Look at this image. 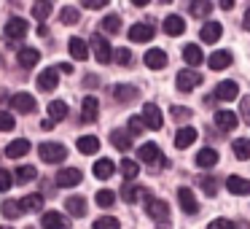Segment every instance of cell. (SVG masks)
Masks as SVG:
<instances>
[{
    "instance_id": "obj_1",
    "label": "cell",
    "mask_w": 250,
    "mask_h": 229,
    "mask_svg": "<svg viewBox=\"0 0 250 229\" xmlns=\"http://www.w3.org/2000/svg\"><path fill=\"white\" fill-rule=\"evenodd\" d=\"M38 157L43 159L46 164H60L62 159L67 157V148L62 146V143L49 140V143H41V146H38Z\"/></svg>"
},
{
    "instance_id": "obj_2",
    "label": "cell",
    "mask_w": 250,
    "mask_h": 229,
    "mask_svg": "<svg viewBox=\"0 0 250 229\" xmlns=\"http://www.w3.org/2000/svg\"><path fill=\"white\" fill-rule=\"evenodd\" d=\"M89 44H92V51H94V57H97V62H100V65H108V62H110V57H113V49H110V44H108V41H105L103 35H97V33H94Z\"/></svg>"
},
{
    "instance_id": "obj_3",
    "label": "cell",
    "mask_w": 250,
    "mask_h": 229,
    "mask_svg": "<svg viewBox=\"0 0 250 229\" xmlns=\"http://www.w3.org/2000/svg\"><path fill=\"white\" fill-rule=\"evenodd\" d=\"M202 84V73L194 70V68H183V70L178 73V89L180 92H191V89H196Z\"/></svg>"
},
{
    "instance_id": "obj_4",
    "label": "cell",
    "mask_w": 250,
    "mask_h": 229,
    "mask_svg": "<svg viewBox=\"0 0 250 229\" xmlns=\"http://www.w3.org/2000/svg\"><path fill=\"white\" fill-rule=\"evenodd\" d=\"M153 24H148V22H137V24H132L129 27V41L132 44H146V41H151L153 38Z\"/></svg>"
},
{
    "instance_id": "obj_5",
    "label": "cell",
    "mask_w": 250,
    "mask_h": 229,
    "mask_svg": "<svg viewBox=\"0 0 250 229\" xmlns=\"http://www.w3.org/2000/svg\"><path fill=\"white\" fill-rule=\"evenodd\" d=\"M83 181L81 170L78 167H65L57 173V186H62V189H70V186H78Z\"/></svg>"
},
{
    "instance_id": "obj_6",
    "label": "cell",
    "mask_w": 250,
    "mask_h": 229,
    "mask_svg": "<svg viewBox=\"0 0 250 229\" xmlns=\"http://www.w3.org/2000/svg\"><path fill=\"white\" fill-rule=\"evenodd\" d=\"M3 35H6L8 41H19V38H24V35H27V22H24V19H19V17L8 19L6 27H3Z\"/></svg>"
},
{
    "instance_id": "obj_7",
    "label": "cell",
    "mask_w": 250,
    "mask_h": 229,
    "mask_svg": "<svg viewBox=\"0 0 250 229\" xmlns=\"http://www.w3.org/2000/svg\"><path fill=\"white\" fill-rule=\"evenodd\" d=\"M146 210L153 221H169V205L164 200H153L151 197V200L146 202Z\"/></svg>"
},
{
    "instance_id": "obj_8",
    "label": "cell",
    "mask_w": 250,
    "mask_h": 229,
    "mask_svg": "<svg viewBox=\"0 0 250 229\" xmlns=\"http://www.w3.org/2000/svg\"><path fill=\"white\" fill-rule=\"evenodd\" d=\"M178 202H180V207H183V213H188V216H196V213H199V202H196V194L191 189H183V186H180Z\"/></svg>"
},
{
    "instance_id": "obj_9",
    "label": "cell",
    "mask_w": 250,
    "mask_h": 229,
    "mask_svg": "<svg viewBox=\"0 0 250 229\" xmlns=\"http://www.w3.org/2000/svg\"><path fill=\"white\" fill-rule=\"evenodd\" d=\"M143 121H146L148 130H162V111H159V105L153 103H146L143 105Z\"/></svg>"
},
{
    "instance_id": "obj_10",
    "label": "cell",
    "mask_w": 250,
    "mask_h": 229,
    "mask_svg": "<svg viewBox=\"0 0 250 229\" xmlns=\"http://www.w3.org/2000/svg\"><path fill=\"white\" fill-rule=\"evenodd\" d=\"M11 108L17 111V114H33L35 111V97L27 92H17L11 97Z\"/></svg>"
},
{
    "instance_id": "obj_11",
    "label": "cell",
    "mask_w": 250,
    "mask_h": 229,
    "mask_svg": "<svg viewBox=\"0 0 250 229\" xmlns=\"http://www.w3.org/2000/svg\"><path fill=\"white\" fill-rule=\"evenodd\" d=\"M57 84H60V70H57V68H46V70L38 76V89L41 92H54Z\"/></svg>"
},
{
    "instance_id": "obj_12",
    "label": "cell",
    "mask_w": 250,
    "mask_h": 229,
    "mask_svg": "<svg viewBox=\"0 0 250 229\" xmlns=\"http://www.w3.org/2000/svg\"><path fill=\"white\" fill-rule=\"evenodd\" d=\"M143 62H146L151 70H164V68H167V54H164L162 49H148L146 57H143Z\"/></svg>"
},
{
    "instance_id": "obj_13",
    "label": "cell",
    "mask_w": 250,
    "mask_h": 229,
    "mask_svg": "<svg viewBox=\"0 0 250 229\" xmlns=\"http://www.w3.org/2000/svg\"><path fill=\"white\" fill-rule=\"evenodd\" d=\"M121 197H124V202H129V205H135L137 200H151V191L148 189H143V186H124V189H121Z\"/></svg>"
},
{
    "instance_id": "obj_14",
    "label": "cell",
    "mask_w": 250,
    "mask_h": 229,
    "mask_svg": "<svg viewBox=\"0 0 250 229\" xmlns=\"http://www.w3.org/2000/svg\"><path fill=\"white\" fill-rule=\"evenodd\" d=\"M221 33H223L221 22H205L199 30V38L205 41V44H215V41L221 38Z\"/></svg>"
},
{
    "instance_id": "obj_15",
    "label": "cell",
    "mask_w": 250,
    "mask_h": 229,
    "mask_svg": "<svg viewBox=\"0 0 250 229\" xmlns=\"http://www.w3.org/2000/svg\"><path fill=\"white\" fill-rule=\"evenodd\" d=\"M27 151H30V140H27V137L11 140V143L6 146V157H8V159H19V157H24Z\"/></svg>"
},
{
    "instance_id": "obj_16",
    "label": "cell",
    "mask_w": 250,
    "mask_h": 229,
    "mask_svg": "<svg viewBox=\"0 0 250 229\" xmlns=\"http://www.w3.org/2000/svg\"><path fill=\"white\" fill-rule=\"evenodd\" d=\"M41 224H43V229H67V221H65V216H62V213H57V210H49V213H43V218H41Z\"/></svg>"
},
{
    "instance_id": "obj_17",
    "label": "cell",
    "mask_w": 250,
    "mask_h": 229,
    "mask_svg": "<svg viewBox=\"0 0 250 229\" xmlns=\"http://www.w3.org/2000/svg\"><path fill=\"white\" fill-rule=\"evenodd\" d=\"M137 157H140L143 162H148V164H156L159 159H162V154H159V146H156V143H143L140 151H137ZM162 162H164V159H162Z\"/></svg>"
},
{
    "instance_id": "obj_18",
    "label": "cell",
    "mask_w": 250,
    "mask_h": 229,
    "mask_svg": "<svg viewBox=\"0 0 250 229\" xmlns=\"http://www.w3.org/2000/svg\"><path fill=\"white\" fill-rule=\"evenodd\" d=\"M226 189L231 194H250V181L248 178H239V175H229L226 178Z\"/></svg>"
},
{
    "instance_id": "obj_19",
    "label": "cell",
    "mask_w": 250,
    "mask_h": 229,
    "mask_svg": "<svg viewBox=\"0 0 250 229\" xmlns=\"http://www.w3.org/2000/svg\"><path fill=\"white\" fill-rule=\"evenodd\" d=\"M19 207L22 213H35V210H43V194H27L19 200Z\"/></svg>"
},
{
    "instance_id": "obj_20",
    "label": "cell",
    "mask_w": 250,
    "mask_h": 229,
    "mask_svg": "<svg viewBox=\"0 0 250 229\" xmlns=\"http://www.w3.org/2000/svg\"><path fill=\"white\" fill-rule=\"evenodd\" d=\"M231 51H212L210 54V60H207V65L212 68V70H223V68H229L231 65Z\"/></svg>"
},
{
    "instance_id": "obj_21",
    "label": "cell",
    "mask_w": 250,
    "mask_h": 229,
    "mask_svg": "<svg viewBox=\"0 0 250 229\" xmlns=\"http://www.w3.org/2000/svg\"><path fill=\"white\" fill-rule=\"evenodd\" d=\"M97 114H100L97 97H83V103H81V119L83 121H94V119H97Z\"/></svg>"
},
{
    "instance_id": "obj_22",
    "label": "cell",
    "mask_w": 250,
    "mask_h": 229,
    "mask_svg": "<svg viewBox=\"0 0 250 229\" xmlns=\"http://www.w3.org/2000/svg\"><path fill=\"white\" fill-rule=\"evenodd\" d=\"M237 94H239V87L234 81H221L215 87V97L218 100H226V103H229V100H234Z\"/></svg>"
},
{
    "instance_id": "obj_23",
    "label": "cell",
    "mask_w": 250,
    "mask_h": 229,
    "mask_svg": "<svg viewBox=\"0 0 250 229\" xmlns=\"http://www.w3.org/2000/svg\"><path fill=\"white\" fill-rule=\"evenodd\" d=\"M196 135H199V132H196L194 127H180L178 135H175V146H178V148H188L191 143L196 140Z\"/></svg>"
},
{
    "instance_id": "obj_24",
    "label": "cell",
    "mask_w": 250,
    "mask_h": 229,
    "mask_svg": "<svg viewBox=\"0 0 250 229\" xmlns=\"http://www.w3.org/2000/svg\"><path fill=\"white\" fill-rule=\"evenodd\" d=\"M67 49H70V57L73 60H86L89 57V46L83 38H70L67 41Z\"/></svg>"
},
{
    "instance_id": "obj_25",
    "label": "cell",
    "mask_w": 250,
    "mask_h": 229,
    "mask_svg": "<svg viewBox=\"0 0 250 229\" xmlns=\"http://www.w3.org/2000/svg\"><path fill=\"white\" fill-rule=\"evenodd\" d=\"M113 97L119 100V103H129V100L137 97V87H132V84H116V87H113Z\"/></svg>"
},
{
    "instance_id": "obj_26",
    "label": "cell",
    "mask_w": 250,
    "mask_h": 229,
    "mask_svg": "<svg viewBox=\"0 0 250 229\" xmlns=\"http://www.w3.org/2000/svg\"><path fill=\"white\" fill-rule=\"evenodd\" d=\"M92 173L97 175L100 181H108L110 175L116 173V164L110 162V159H97V162H94V167H92Z\"/></svg>"
},
{
    "instance_id": "obj_27",
    "label": "cell",
    "mask_w": 250,
    "mask_h": 229,
    "mask_svg": "<svg viewBox=\"0 0 250 229\" xmlns=\"http://www.w3.org/2000/svg\"><path fill=\"white\" fill-rule=\"evenodd\" d=\"M65 207H67V213H70V216H86V200H83V197H78V194L67 197Z\"/></svg>"
},
{
    "instance_id": "obj_28",
    "label": "cell",
    "mask_w": 250,
    "mask_h": 229,
    "mask_svg": "<svg viewBox=\"0 0 250 229\" xmlns=\"http://www.w3.org/2000/svg\"><path fill=\"white\" fill-rule=\"evenodd\" d=\"M110 143H113L119 151H129V148H132V135H129V132H124V130H113V132H110Z\"/></svg>"
},
{
    "instance_id": "obj_29",
    "label": "cell",
    "mask_w": 250,
    "mask_h": 229,
    "mask_svg": "<svg viewBox=\"0 0 250 229\" xmlns=\"http://www.w3.org/2000/svg\"><path fill=\"white\" fill-rule=\"evenodd\" d=\"M183 30H186V22L178 17V14H172V17L164 19V33H167V35H172V38H175V35H183Z\"/></svg>"
},
{
    "instance_id": "obj_30",
    "label": "cell",
    "mask_w": 250,
    "mask_h": 229,
    "mask_svg": "<svg viewBox=\"0 0 250 229\" xmlns=\"http://www.w3.org/2000/svg\"><path fill=\"white\" fill-rule=\"evenodd\" d=\"M183 60L186 65H202V60H205V54H202V49L196 44H188L183 49Z\"/></svg>"
},
{
    "instance_id": "obj_31",
    "label": "cell",
    "mask_w": 250,
    "mask_h": 229,
    "mask_svg": "<svg viewBox=\"0 0 250 229\" xmlns=\"http://www.w3.org/2000/svg\"><path fill=\"white\" fill-rule=\"evenodd\" d=\"M17 60H19V65H22V68H33V65H38L41 51H38V49H30V46H27V49H22V51H19V57H17Z\"/></svg>"
},
{
    "instance_id": "obj_32",
    "label": "cell",
    "mask_w": 250,
    "mask_h": 229,
    "mask_svg": "<svg viewBox=\"0 0 250 229\" xmlns=\"http://www.w3.org/2000/svg\"><path fill=\"white\" fill-rule=\"evenodd\" d=\"M67 116V103L65 100H51L49 103V119L51 121H62Z\"/></svg>"
},
{
    "instance_id": "obj_33",
    "label": "cell",
    "mask_w": 250,
    "mask_h": 229,
    "mask_svg": "<svg viewBox=\"0 0 250 229\" xmlns=\"http://www.w3.org/2000/svg\"><path fill=\"white\" fill-rule=\"evenodd\" d=\"M78 151L81 154H97L100 151V140L94 135H81L78 137Z\"/></svg>"
},
{
    "instance_id": "obj_34",
    "label": "cell",
    "mask_w": 250,
    "mask_h": 229,
    "mask_svg": "<svg viewBox=\"0 0 250 229\" xmlns=\"http://www.w3.org/2000/svg\"><path fill=\"white\" fill-rule=\"evenodd\" d=\"M215 124L221 127V130H234V127H237V116L231 114V111H218L215 114Z\"/></svg>"
},
{
    "instance_id": "obj_35",
    "label": "cell",
    "mask_w": 250,
    "mask_h": 229,
    "mask_svg": "<svg viewBox=\"0 0 250 229\" xmlns=\"http://www.w3.org/2000/svg\"><path fill=\"white\" fill-rule=\"evenodd\" d=\"M196 164H199V167H215L218 164V151H212V148H202V151L196 154Z\"/></svg>"
},
{
    "instance_id": "obj_36",
    "label": "cell",
    "mask_w": 250,
    "mask_h": 229,
    "mask_svg": "<svg viewBox=\"0 0 250 229\" xmlns=\"http://www.w3.org/2000/svg\"><path fill=\"white\" fill-rule=\"evenodd\" d=\"M231 151H234V157L237 159H250V137H239V140H234L231 143Z\"/></svg>"
},
{
    "instance_id": "obj_37",
    "label": "cell",
    "mask_w": 250,
    "mask_h": 229,
    "mask_svg": "<svg viewBox=\"0 0 250 229\" xmlns=\"http://www.w3.org/2000/svg\"><path fill=\"white\" fill-rule=\"evenodd\" d=\"M14 173H17L14 178H17L19 183H30V181H35V178H38V170H35L33 164H22V167H19V170H14Z\"/></svg>"
},
{
    "instance_id": "obj_38",
    "label": "cell",
    "mask_w": 250,
    "mask_h": 229,
    "mask_svg": "<svg viewBox=\"0 0 250 229\" xmlns=\"http://www.w3.org/2000/svg\"><path fill=\"white\" fill-rule=\"evenodd\" d=\"M103 30H105V33H110V35L119 33V30H121V19H119V14H108V17L103 19Z\"/></svg>"
},
{
    "instance_id": "obj_39",
    "label": "cell",
    "mask_w": 250,
    "mask_h": 229,
    "mask_svg": "<svg viewBox=\"0 0 250 229\" xmlns=\"http://www.w3.org/2000/svg\"><path fill=\"white\" fill-rule=\"evenodd\" d=\"M137 173H140V167H137V162H132V159H121V175H124L126 181L137 178Z\"/></svg>"
},
{
    "instance_id": "obj_40",
    "label": "cell",
    "mask_w": 250,
    "mask_h": 229,
    "mask_svg": "<svg viewBox=\"0 0 250 229\" xmlns=\"http://www.w3.org/2000/svg\"><path fill=\"white\" fill-rule=\"evenodd\" d=\"M210 11H212V6L207 3V0H196V3H191V14H194V17H199V19H205Z\"/></svg>"
},
{
    "instance_id": "obj_41",
    "label": "cell",
    "mask_w": 250,
    "mask_h": 229,
    "mask_svg": "<svg viewBox=\"0 0 250 229\" xmlns=\"http://www.w3.org/2000/svg\"><path fill=\"white\" fill-rule=\"evenodd\" d=\"M78 17H81V14H78V8H73V6H65V8L60 11L62 24H76V22H78Z\"/></svg>"
},
{
    "instance_id": "obj_42",
    "label": "cell",
    "mask_w": 250,
    "mask_h": 229,
    "mask_svg": "<svg viewBox=\"0 0 250 229\" xmlns=\"http://www.w3.org/2000/svg\"><path fill=\"white\" fill-rule=\"evenodd\" d=\"M94 200H97V205H100V207H110V205L116 202V194H113L110 189H100Z\"/></svg>"
},
{
    "instance_id": "obj_43",
    "label": "cell",
    "mask_w": 250,
    "mask_h": 229,
    "mask_svg": "<svg viewBox=\"0 0 250 229\" xmlns=\"http://www.w3.org/2000/svg\"><path fill=\"white\" fill-rule=\"evenodd\" d=\"M3 216H6V218H19V216H22V207H19V202H14V200H6V202H3Z\"/></svg>"
},
{
    "instance_id": "obj_44",
    "label": "cell",
    "mask_w": 250,
    "mask_h": 229,
    "mask_svg": "<svg viewBox=\"0 0 250 229\" xmlns=\"http://www.w3.org/2000/svg\"><path fill=\"white\" fill-rule=\"evenodd\" d=\"M94 229H119V218L113 216H100L94 221Z\"/></svg>"
},
{
    "instance_id": "obj_45",
    "label": "cell",
    "mask_w": 250,
    "mask_h": 229,
    "mask_svg": "<svg viewBox=\"0 0 250 229\" xmlns=\"http://www.w3.org/2000/svg\"><path fill=\"white\" fill-rule=\"evenodd\" d=\"M49 14H51V3H35V6H33V17L41 19V22H43Z\"/></svg>"
},
{
    "instance_id": "obj_46",
    "label": "cell",
    "mask_w": 250,
    "mask_h": 229,
    "mask_svg": "<svg viewBox=\"0 0 250 229\" xmlns=\"http://www.w3.org/2000/svg\"><path fill=\"white\" fill-rule=\"evenodd\" d=\"M14 130V114L0 111V132H11Z\"/></svg>"
},
{
    "instance_id": "obj_47",
    "label": "cell",
    "mask_w": 250,
    "mask_h": 229,
    "mask_svg": "<svg viewBox=\"0 0 250 229\" xmlns=\"http://www.w3.org/2000/svg\"><path fill=\"white\" fill-rule=\"evenodd\" d=\"M146 130H148V127H146V121H143V119H137V116H132V119H129V135H143Z\"/></svg>"
},
{
    "instance_id": "obj_48",
    "label": "cell",
    "mask_w": 250,
    "mask_h": 229,
    "mask_svg": "<svg viewBox=\"0 0 250 229\" xmlns=\"http://www.w3.org/2000/svg\"><path fill=\"white\" fill-rule=\"evenodd\" d=\"M11 183H14V175L8 173V170L0 167V191H8V189H11Z\"/></svg>"
},
{
    "instance_id": "obj_49",
    "label": "cell",
    "mask_w": 250,
    "mask_h": 229,
    "mask_svg": "<svg viewBox=\"0 0 250 229\" xmlns=\"http://www.w3.org/2000/svg\"><path fill=\"white\" fill-rule=\"evenodd\" d=\"M113 57H116V62H119V65H129L132 62V54H129V49H119V51H113Z\"/></svg>"
},
{
    "instance_id": "obj_50",
    "label": "cell",
    "mask_w": 250,
    "mask_h": 229,
    "mask_svg": "<svg viewBox=\"0 0 250 229\" xmlns=\"http://www.w3.org/2000/svg\"><path fill=\"white\" fill-rule=\"evenodd\" d=\"M207 229H234V224L229 218H215V221L207 224Z\"/></svg>"
},
{
    "instance_id": "obj_51",
    "label": "cell",
    "mask_w": 250,
    "mask_h": 229,
    "mask_svg": "<svg viewBox=\"0 0 250 229\" xmlns=\"http://www.w3.org/2000/svg\"><path fill=\"white\" fill-rule=\"evenodd\" d=\"M202 189H205L207 191V194H215V191H218V183H215V181H212V178H202Z\"/></svg>"
},
{
    "instance_id": "obj_52",
    "label": "cell",
    "mask_w": 250,
    "mask_h": 229,
    "mask_svg": "<svg viewBox=\"0 0 250 229\" xmlns=\"http://www.w3.org/2000/svg\"><path fill=\"white\" fill-rule=\"evenodd\" d=\"M172 116L178 121H186V119H191V111L188 108H172Z\"/></svg>"
},
{
    "instance_id": "obj_53",
    "label": "cell",
    "mask_w": 250,
    "mask_h": 229,
    "mask_svg": "<svg viewBox=\"0 0 250 229\" xmlns=\"http://www.w3.org/2000/svg\"><path fill=\"white\" fill-rule=\"evenodd\" d=\"M108 0H83V8H105Z\"/></svg>"
},
{
    "instance_id": "obj_54",
    "label": "cell",
    "mask_w": 250,
    "mask_h": 229,
    "mask_svg": "<svg viewBox=\"0 0 250 229\" xmlns=\"http://www.w3.org/2000/svg\"><path fill=\"white\" fill-rule=\"evenodd\" d=\"M242 116L250 121V97H245V100H242Z\"/></svg>"
},
{
    "instance_id": "obj_55",
    "label": "cell",
    "mask_w": 250,
    "mask_h": 229,
    "mask_svg": "<svg viewBox=\"0 0 250 229\" xmlns=\"http://www.w3.org/2000/svg\"><path fill=\"white\" fill-rule=\"evenodd\" d=\"M221 8H223V11H231V8H234V0H221Z\"/></svg>"
},
{
    "instance_id": "obj_56",
    "label": "cell",
    "mask_w": 250,
    "mask_h": 229,
    "mask_svg": "<svg viewBox=\"0 0 250 229\" xmlns=\"http://www.w3.org/2000/svg\"><path fill=\"white\" fill-rule=\"evenodd\" d=\"M51 127H54V121H51V119H43V121H41V130H51Z\"/></svg>"
},
{
    "instance_id": "obj_57",
    "label": "cell",
    "mask_w": 250,
    "mask_h": 229,
    "mask_svg": "<svg viewBox=\"0 0 250 229\" xmlns=\"http://www.w3.org/2000/svg\"><path fill=\"white\" fill-rule=\"evenodd\" d=\"M46 33H49V27H46V24H43V22H41V24H38V35H41V38H43V35H46Z\"/></svg>"
},
{
    "instance_id": "obj_58",
    "label": "cell",
    "mask_w": 250,
    "mask_h": 229,
    "mask_svg": "<svg viewBox=\"0 0 250 229\" xmlns=\"http://www.w3.org/2000/svg\"><path fill=\"white\" fill-rule=\"evenodd\" d=\"M242 22H245V27H248V33H250V8L245 11V19H242Z\"/></svg>"
},
{
    "instance_id": "obj_59",
    "label": "cell",
    "mask_w": 250,
    "mask_h": 229,
    "mask_svg": "<svg viewBox=\"0 0 250 229\" xmlns=\"http://www.w3.org/2000/svg\"><path fill=\"white\" fill-rule=\"evenodd\" d=\"M60 70H62V73H73V65H67V62H62V65H60Z\"/></svg>"
},
{
    "instance_id": "obj_60",
    "label": "cell",
    "mask_w": 250,
    "mask_h": 229,
    "mask_svg": "<svg viewBox=\"0 0 250 229\" xmlns=\"http://www.w3.org/2000/svg\"><path fill=\"white\" fill-rule=\"evenodd\" d=\"M6 229H8V227H6Z\"/></svg>"
}]
</instances>
